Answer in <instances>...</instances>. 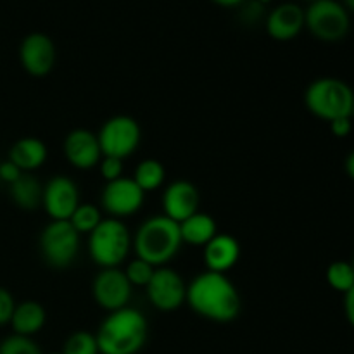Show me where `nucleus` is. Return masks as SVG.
I'll list each match as a JSON object with an SVG mask.
<instances>
[{"instance_id": "obj_1", "label": "nucleus", "mask_w": 354, "mask_h": 354, "mask_svg": "<svg viewBox=\"0 0 354 354\" xmlns=\"http://www.w3.org/2000/svg\"><path fill=\"white\" fill-rule=\"evenodd\" d=\"M185 303L214 324H230L241 315L242 299L235 283L223 273L203 272L187 286Z\"/></svg>"}, {"instance_id": "obj_2", "label": "nucleus", "mask_w": 354, "mask_h": 354, "mask_svg": "<svg viewBox=\"0 0 354 354\" xmlns=\"http://www.w3.org/2000/svg\"><path fill=\"white\" fill-rule=\"evenodd\" d=\"M147 337V318L131 306L107 315L95 334L100 354H138Z\"/></svg>"}, {"instance_id": "obj_3", "label": "nucleus", "mask_w": 354, "mask_h": 354, "mask_svg": "<svg viewBox=\"0 0 354 354\" xmlns=\"http://www.w3.org/2000/svg\"><path fill=\"white\" fill-rule=\"evenodd\" d=\"M182 244L180 225L165 214L147 218L138 227L133 239L137 258L144 259L154 268L166 266V263H169L178 254Z\"/></svg>"}, {"instance_id": "obj_4", "label": "nucleus", "mask_w": 354, "mask_h": 354, "mask_svg": "<svg viewBox=\"0 0 354 354\" xmlns=\"http://www.w3.org/2000/svg\"><path fill=\"white\" fill-rule=\"evenodd\" d=\"M304 104L311 114L328 123L337 118H351L353 88L339 78H318L306 88Z\"/></svg>"}, {"instance_id": "obj_5", "label": "nucleus", "mask_w": 354, "mask_h": 354, "mask_svg": "<svg viewBox=\"0 0 354 354\" xmlns=\"http://www.w3.org/2000/svg\"><path fill=\"white\" fill-rule=\"evenodd\" d=\"M131 244L130 230L116 218H106L88 234V254L100 268H120Z\"/></svg>"}, {"instance_id": "obj_6", "label": "nucleus", "mask_w": 354, "mask_h": 354, "mask_svg": "<svg viewBox=\"0 0 354 354\" xmlns=\"http://www.w3.org/2000/svg\"><path fill=\"white\" fill-rule=\"evenodd\" d=\"M304 26L322 41H339L351 26L349 10L335 0H317L304 9Z\"/></svg>"}, {"instance_id": "obj_7", "label": "nucleus", "mask_w": 354, "mask_h": 354, "mask_svg": "<svg viewBox=\"0 0 354 354\" xmlns=\"http://www.w3.org/2000/svg\"><path fill=\"white\" fill-rule=\"evenodd\" d=\"M80 251V234L69 221L52 220L40 234V252L44 261L55 270L75 263Z\"/></svg>"}, {"instance_id": "obj_8", "label": "nucleus", "mask_w": 354, "mask_h": 354, "mask_svg": "<svg viewBox=\"0 0 354 354\" xmlns=\"http://www.w3.org/2000/svg\"><path fill=\"white\" fill-rule=\"evenodd\" d=\"M97 138H99L102 156L124 161L140 145L142 130L135 118L127 116V114H118V116L109 118L100 127Z\"/></svg>"}, {"instance_id": "obj_9", "label": "nucleus", "mask_w": 354, "mask_h": 354, "mask_svg": "<svg viewBox=\"0 0 354 354\" xmlns=\"http://www.w3.org/2000/svg\"><path fill=\"white\" fill-rule=\"evenodd\" d=\"M149 301L152 306L159 311H175L187 299V283L183 282L182 275L168 266L156 268L151 282L145 287Z\"/></svg>"}, {"instance_id": "obj_10", "label": "nucleus", "mask_w": 354, "mask_h": 354, "mask_svg": "<svg viewBox=\"0 0 354 354\" xmlns=\"http://www.w3.org/2000/svg\"><path fill=\"white\" fill-rule=\"evenodd\" d=\"M92 296L107 313L123 310L131 297V283L121 268H102L92 282Z\"/></svg>"}, {"instance_id": "obj_11", "label": "nucleus", "mask_w": 354, "mask_h": 354, "mask_svg": "<svg viewBox=\"0 0 354 354\" xmlns=\"http://www.w3.org/2000/svg\"><path fill=\"white\" fill-rule=\"evenodd\" d=\"M145 192L133 178L121 176L114 182H107L100 194V206L113 218L131 216L144 206Z\"/></svg>"}, {"instance_id": "obj_12", "label": "nucleus", "mask_w": 354, "mask_h": 354, "mask_svg": "<svg viewBox=\"0 0 354 354\" xmlns=\"http://www.w3.org/2000/svg\"><path fill=\"white\" fill-rule=\"evenodd\" d=\"M41 206L54 221H69L80 206L78 185L66 175H55L44 185Z\"/></svg>"}, {"instance_id": "obj_13", "label": "nucleus", "mask_w": 354, "mask_h": 354, "mask_svg": "<svg viewBox=\"0 0 354 354\" xmlns=\"http://www.w3.org/2000/svg\"><path fill=\"white\" fill-rule=\"evenodd\" d=\"M57 50L48 35L35 33L26 35L19 45V61L24 71L31 76H47L54 69Z\"/></svg>"}, {"instance_id": "obj_14", "label": "nucleus", "mask_w": 354, "mask_h": 354, "mask_svg": "<svg viewBox=\"0 0 354 354\" xmlns=\"http://www.w3.org/2000/svg\"><path fill=\"white\" fill-rule=\"evenodd\" d=\"M165 216L182 223L199 211L201 196L197 187L189 180H175L165 189L161 197Z\"/></svg>"}, {"instance_id": "obj_15", "label": "nucleus", "mask_w": 354, "mask_h": 354, "mask_svg": "<svg viewBox=\"0 0 354 354\" xmlns=\"http://www.w3.org/2000/svg\"><path fill=\"white\" fill-rule=\"evenodd\" d=\"M62 151H64V158L68 159L69 165L78 169H92L102 159L97 133L86 130V128H76V130L69 131L62 144Z\"/></svg>"}, {"instance_id": "obj_16", "label": "nucleus", "mask_w": 354, "mask_h": 354, "mask_svg": "<svg viewBox=\"0 0 354 354\" xmlns=\"http://www.w3.org/2000/svg\"><path fill=\"white\" fill-rule=\"evenodd\" d=\"M304 28V9L299 3L286 2L273 7L266 16V31L272 38L287 41L296 38Z\"/></svg>"}, {"instance_id": "obj_17", "label": "nucleus", "mask_w": 354, "mask_h": 354, "mask_svg": "<svg viewBox=\"0 0 354 354\" xmlns=\"http://www.w3.org/2000/svg\"><path fill=\"white\" fill-rule=\"evenodd\" d=\"M204 263L207 272L227 273L228 270L237 265L241 258V245L237 239L230 234H216L206 245H204Z\"/></svg>"}, {"instance_id": "obj_18", "label": "nucleus", "mask_w": 354, "mask_h": 354, "mask_svg": "<svg viewBox=\"0 0 354 354\" xmlns=\"http://www.w3.org/2000/svg\"><path fill=\"white\" fill-rule=\"evenodd\" d=\"M9 161L23 173H31L47 161V145L37 137H23L9 149Z\"/></svg>"}, {"instance_id": "obj_19", "label": "nucleus", "mask_w": 354, "mask_h": 354, "mask_svg": "<svg viewBox=\"0 0 354 354\" xmlns=\"http://www.w3.org/2000/svg\"><path fill=\"white\" fill-rule=\"evenodd\" d=\"M45 322H47L45 308L38 301L31 299L16 304L12 318H10L14 334L24 335V337H31L37 332H40L44 328Z\"/></svg>"}, {"instance_id": "obj_20", "label": "nucleus", "mask_w": 354, "mask_h": 354, "mask_svg": "<svg viewBox=\"0 0 354 354\" xmlns=\"http://www.w3.org/2000/svg\"><path fill=\"white\" fill-rule=\"evenodd\" d=\"M178 225L182 241L192 245H206L218 234L214 218L207 213H201V211H197L196 214H192Z\"/></svg>"}, {"instance_id": "obj_21", "label": "nucleus", "mask_w": 354, "mask_h": 354, "mask_svg": "<svg viewBox=\"0 0 354 354\" xmlns=\"http://www.w3.org/2000/svg\"><path fill=\"white\" fill-rule=\"evenodd\" d=\"M10 197L14 204L24 211H33L41 206V197H44V185L38 182L37 176L31 173H23L19 178L9 185Z\"/></svg>"}, {"instance_id": "obj_22", "label": "nucleus", "mask_w": 354, "mask_h": 354, "mask_svg": "<svg viewBox=\"0 0 354 354\" xmlns=\"http://www.w3.org/2000/svg\"><path fill=\"white\" fill-rule=\"evenodd\" d=\"M166 178V169L165 165L158 159H144L137 165V169H135V183L140 187L144 192H151V190L159 189V187L165 183Z\"/></svg>"}, {"instance_id": "obj_23", "label": "nucleus", "mask_w": 354, "mask_h": 354, "mask_svg": "<svg viewBox=\"0 0 354 354\" xmlns=\"http://www.w3.org/2000/svg\"><path fill=\"white\" fill-rule=\"evenodd\" d=\"M104 218L100 214L99 207L88 203H80V206L76 207L73 216L69 218V223L75 227V230L78 234H90V232L95 230L97 225Z\"/></svg>"}, {"instance_id": "obj_24", "label": "nucleus", "mask_w": 354, "mask_h": 354, "mask_svg": "<svg viewBox=\"0 0 354 354\" xmlns=\"http://www.w3.org/2000/svg\"><path fill=\"white\" fill-rule=\"evenodd\" d=\"M62 354H100L95 334L88 330H76L62 346Z\"/></svg>"}, {"instance_id": "obj_25", "label": "nucleus", "mask_w": 354, "mask_h": 354, "mask_svg": "<svg viewBox=\"0 0 354 354\" xmlns=\"http://www.w3.org/2000/svg\"><path fill=\"white\" fill-rule=\"evenodd\" d=\"M327 282L332 289L348 292L354 287V270L349 261H334L327 268Z\"/></svg>"}, {"instance_id": "obj_26", "label": "nucleus", "mask_w": 354, "mask_h": 354, "mask_svg": "<svg viewBox=\"0 0 354 354\" xmlns=\"http://www.w3.org/2000/svg\"><path fill=\"white\" fill-rule=\"evenodd\" d=\"M0 354H44L31 337L12 334L0 342Z\"/></svg>"}, {"instance_id": "obj_27", "label": "nucleus", "mask_w": 354, "mask_h": 354, "mask_svg": "<svg viewBox=\"0 0 354 354\" xmlns=\"http://www.w3.org/2000/svg\"><path fill=\"white\" fill-rule=\"evenodd\" d=\"M124 275H127L128 282L131 283V287H147V283L151 282L152 275H154L156 268L152 265H149L147 261L140 258H135L128 263L127 268L123 270Z\"/></svg>"}, {"instance_id": "obj_28", "label": "nucleus", "mask_w": 354, "mask_h": 354, "mask_svg": "<svg viewBox=\"0 0 354 354\" xmlns=\"http://www.w3.org/2000/svg\"><path fill=\"white\" fill-rule=\"evenodd\" d=\"M99 169L102 178L107 182H114V180L123 176V159L109 158V156H102L99 162Z\"/></svg>"}, {"instance_id": "obj_29", "label": "nucleus", "mask_w": 354, "mask_h": 354, "mask_svg": "<svg viewBox=\"0 0 354 354\" xmlns=\"http://www.w3.org/2000/svg\"><path fill=\"white\" fill-rule=\"evenodd\" d=\"M14 308H16V301H14L12 294L6 287L0 286V325L10 324Z\"/></svg>"}, {"instance_id": "obj_30", "label": "nucleus", "mask_w": 354, "mask_h": 354, "mask_svg": "<svg viewBox=\"0 0 354 354\" xmlns=\"http://www.w3.org/2000/svg\"><path fill=\"white\" fill-rule=\"evenodd\" d=\"M21 175H23V171H21L14 162H10L9 159L0 162V180H3L6 183H9L10 185V183L16 182Z\"/></svg>"}, {"instance_id": "obj_31", "label": "nucleus", "mask_w": 354, "mask_h": 354, "mask_svg": "<svg viewBox=\"0 0 354 354\" xmlns=\"http://www.w3.org/2000/svg\"><path fill=\"white\" fill-rule=\"evenodd\" d=\"M330 130L335 137H348L353 130V121L351 118H337V120L330 121Z\"/></svg>"}, {"instance_id": "obj_32", "label": "nucleus", "mask_w": 354, "mask_h": 354, "mask_svg": "<svg viewBox=\"0 0 354 354\" xmlns=\"http://www.w3.org/2000/svg\"><path fill=\"white\" fill-rule=\"evenodd\" d=\"M344 311L348 322L354 327V287L344 294Z\"/></svg>"}, {"instance_id": "obj_33", "label": "nucleus", "mask_w": 354, "mask_h": 354, "mask_svg": "<svg viewBox=\"0 0 354 354\" xmlns=\"http://www.w3.org/2000/svg\"><path fill=\"white\" fill-rule=\"evenodd\" d=\"M346 171L354 180V151H351V154L346 158Z\"/></svg>"}, {"instance_id": "obj_34", "label": "nucleus", "mask_w": 354, "mask_h": 354, "mask_svg": "<svg viewBox=\"0 0 354 354\" xmlns=\"http://www.w3.org/2000/svg\"><path fill=\"white\" fill-rule=\"evenodd\" d=\"M344 7L348 10H351V12H354V0H348V2L344 3Z\"/></svg>"}, {"instance_id": "obj_35", "label": "nucleus", "mask_w": 354, "mask_h": 354, "mask_svg": "<svg viewBox=\"0 0 354 354\" xmlns=\"http://www.w3.org/2000/svg\"><path fill=\"white\" fill-rule=\"evenodd\" d=\"M351 118H354V90H353V113H351Z\"/></svg>"}, {"instance_id": "obj_36", "label": "nucleus", "mask_w": 354, "mask_h": 354, "mask_svg": "<svg viewBox=\"0 0 354 354\" xmlns=\"http://www.w3.org/2000/svg\"><path fill=\"white\" fill-rule=\"evenodd\" d=\"M351 266H353V270H354V258H353V261H351Z\"/></svg>"}, {"instance_id": "obj_37", "label": "nucleus", "mask_w": 354, "mask_h": 354, "mask_svg": "<svg viewBox=\"0 0 354 354\" xmlns=\"http://www.w3.org/2000/svg\"><path fill=\"white\" fill-rule=\"evenodd\" d=\"M52 354H62V353H52Z\"/></svg>"}]
</instances>
